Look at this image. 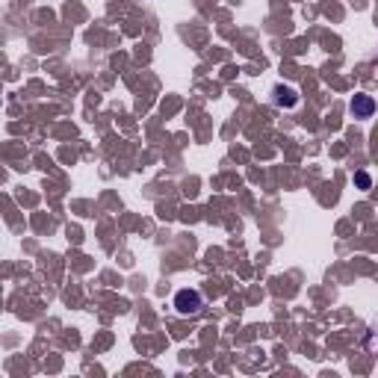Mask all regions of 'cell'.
Returning a JSON list of instances; mask_svg holds the SVG:
<instances>
[{
  "label": "cell",
  "mask_w": 378,
  "mask_h": 378,
  "mask_svg": "<svg viewBox=\"0 0 378 378\" xmlns=\"http://www.w3.org/2000/svg\"><path fill=\"white\" fill-rule=\"evenodd\" d=\"M375 110V104H372V98H366V95H354L352 101V112L354 115H361V118H366L369 112Z\"/></svg>",
  "instance_id": "2"
},
{
  "label": "cell",
  "mask_w": 378,
  "mask_h": 378,
  "mask_svg": "<svg viewBox=\"0 0 378 378\" xmlns=\"http://www.w3.org/2000/svg\"><path fill=\"white\" fill-rule=\"evenodd\" d=\"M357 183H361V186L366 189V186H369V177H366V174H357Z\"/></svg>",
  "instance_id": "3"
},
{
  "label": "cell",
  "mask_w": 378,
  "mask_h": 378,
  "mask_svg": "<svg viewBox=\"0 0 378 378\" xmlns=\"http://www.w3.org/2000/svg\"><path fill=\"white\" fill-rule=\"evenodd\" d=\"M174 307H177V313H198L201 295L195 290H181V293L174 295Z\"/></svg>",
  "instance_id": "1"
}]
</instances>
